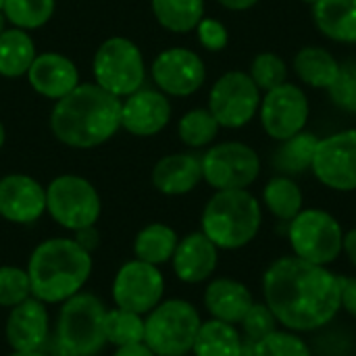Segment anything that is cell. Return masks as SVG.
I'll list each match as a JSON object with an SVG mask.
<instances>
[{
  "mask_svg": "<svg viewBox=\"0 0 356 356\" xmlns=\"http://www.w3.org/2000/svg\"><path fill=\"white\" fill-rule=\"evenodd\" d=\"M202 234L223 250L250 244L263 223L259 200L248 190H217L202 211Z\"/></svg>",
  "mask_w": 356,
  "mask_h": 356,
  "instance_id": "277c9868",
  "label": "cell"
},
{
  "mask_svg": "<svg viewBox=\"0 0 356 356\" xmlns=\"http://www.w3.org/2000/svg\"><path fill=\"white\" fill-rule=\"evenodd\" d=\"M144 330H146V325H144L142 315L123 311V309L106 311V317H104L106 344L111 342L117 348L129 346V344H140V342H144Z\"/></svg>",
  "mask_w": 356,
  "mask_h": 356,
  "instance_id": "4dcf8cb0",
  "label": "cell"
},
{
  "mask_svg": "<svg viewBox=\"0 0 356 356\" xmlns=\"http://www.w3.org/2000/svg\"><path fill=\"white\" fill-rule=\"evenodd\" d=\"M4 140H6V131H4V125L0 123V148L4 146Z\"/></svg>",
  "mask_w": 356,
  "mask_h": 356,
  "instance_id": "bcb514c9",
  "label": "cell"
},
{
  "mask_svg": "<svg viewBox=\"0 0 356 356\" xmlns=\"http://www.w3.org/2000/svg\"><path fill=\"white\" fill-rule=\"evenodd\" d=\"M327 94L338 108L356 115V63L340 65L338 77L327 88Z\"/></svg>",
  "mask_w": 356,
  "mask_h": 356,
  "instance_id": "8d00e7d4",
  "label": "cell"
},
{
  "mask_svg": "<svg viewBox=\"0 0 356 356\" xmlns=\"http://www.w3.org/2000/svg\"><path fill=\"white\" fill-rule=\"evenodd\" d=\"M192 353L194 356H244V340L236 325L211 319L200 325Z\"/></svg>",
  "mask_w": 356,
  "mask_h": 356,
  "instance_id": "d4e9b609",
  "label": "cell"
},
{
  "mask_svg": "<svg viewBox=\"0 0 356 356\" xmlns=\"http://www.w3.org/2000/svg\"><path fill=\"white\" fill-rule=\"evenodd\" d=\"M152 79L165 96H192L198 92L207 79V69L202 58L188 48L163 50L152 67Z\"/></svg>",
  "mask_w": 356,
  "mask_h": 356,
  "instance_id": "9a60e30c",
  "label": "cell"
},
{
  "mask_svg": "<svg viewBox=\"0 0 356 356\" xmlns=\"http://www.w3.org/2000/svg\"><path fill=\"white\" fill-rule=\"evenodd\" d=\"M50 129L65 146H100L121 129V98L98 83H79L56 100L50 113Z\"/></svg>",
  "mask_w": 356,
  "mask_h": 356,
  "instance_id": "7a4b0ae2",
  "label": "cell"
},
{
  "mask_svg": "<svg viewBox=\"0 0 356 356\" xmlns=\"http://www.w3.org/2000/svg\"><path fill=\"white\" fill-rule=\"evenodd\" d=\"M196 33H198V42L209 52H221L229 42L227 27L221 21L211 19V17H202V21L196 25Z\"/></svg>",
  "mask_w": 356,
  "mask_h": 356,
  "instance_id": "f35d334b",
  "label": "cell"
},
{
  "mask_svg": "<svg viewBox=\"0 0 356 356\" xmlns=\"http://www.w3.org/2000/svg\"><path fill=\"white\" fill-rule=\"evenodd\" d=\"M46 213V190L29 175L13 173L0 179V217L10 223H33Z\"/></svg>",
  "mask_w": 356,
  "mask_h": 356,
  "instance_id": "2e32d148",
  "label": "cell"
},
{
  "mask_svg": "<svg viewBox=\"0 0 356 356\" xmlns=\"http://www.w3.org/2000/svg\"><path fill=\"white\" fill-rule=\"evenodd\" d=\"M144 344L156 356H186L192 353L202 325L198 311L186 300L159 302L144 319Z\"/></svg>",
  "mask_w": 356,
  "mask_h": 356,
  "instance_id": "8992f818",
  "label": "cell"
},
{
  "mask_svg": "<svg viewBox=\"0 0 356 356\" xmlns=\"http://www.w3.org/2000/svg\"><path fill=\"white\" fill-rule=\"evenodd\" d=\"M106 309L94 294H75L63 302L56 321V348L60 356H96L106 344Z\"/></svg>",
  "mask_w": 356,
  "mask_h": 356,
  "instance_id": "5b68a950",
  "label": "cell"
},
{
  "mask_svg": "<svg viewBox=\"0 0 356 356\" xmlns=\"http://www.w3.org/2000/svg\"><path fill=\"white\" fill-rule=\"evenodd\" d=\"M342 309L356 319V277H340Z\"/></svg>",
  "mask_w": 356,
  "mask_h": 356,
  "instance_id": "ab89813d",
  "label": "cell"
},
{
  "mask_svg": "<svg viewBox=\"0 0 356 356\" xmlns=\"http://www.w3.org/2000/svg\"><path fill=\"white\" fill-rule=\"evenodd\" d=\"M171 261H173V271L181 282L200 284L215 273L219 261V248L202 232H194L177 242Z\"/></svg>",
  "mask_w": 356,
  "mask_h": 356,
  "instance_id": "ffe728a7",
  "label": "cell"
},
{
  "mask_svg": "<svg viewBox=\"0 0 356 356\" xmlns=\"http://www.w3.org/2000/svg\"><path fill=\"white\" fill-rule=\"evenodd\" d=\"M29 86L44 98L60 100L79 86V71L75 63L58 52L38 54L27 69Z\"/></svg>",
  "mask_w": 356,
  "mask_h": 356,
  "instance_id": "d6986e66",
  "label": "cell"
},
{
  "mask_svg": "<svg viewBox=\"0 0 356 356\" xmlns=\"http://www.w3.org/2000/svg\"><path fill=\"white\" fill-rule=\"evenodd\" d=\"M31 298V284L27 269L0 267V307L13 309Z\"/></svg>",
  "mask_w": 356,
  "mask_h": 356,
  "instance_id": "d590c367",
  "label": "cell"
},
{
  "mask_svg": "<svg viewBox=\"0 0 356 356\" xmlns=\"http://www.w3.org/2000/svg\"><path fill=\"white\" fill-rule=\"evenodd\" d=\"M340 63L332 52L321 46H305L294 56V73L311 88L327 90L338 77Z\"/></svg>",
  "mask_w": 356,
  "mask_h": 356,
  "instance_id": "cb8c5ba5",
  "label": "cell"
},
{
  "mask_svg": "<svg viewBox=\"0 0 356 356\" xmlns=\"http://www.w3.org/2000/svg\"><path fill=\"white\" fill-rule=\"evenodd\" d=\"M294 257L327 267L342 254L344 232L334 215L321 209H302L288 229Z\"/></svg>",
  "mask_w": 356,
  "mask_h": 356,
  "instance_id": "ba28073f",
  "label": "cell"
},
{
  "mask_svg": "<svg viewBox=\"0 0 356 356\" xmlns=\"http://www.w3.org/2000/svg\"><path fill=\"white\" fill-rule=\"evenodd\" d=\"M263 202L277 219L292 221L302 211V192L292 177L277 175L265 186Z\"/></svg>",
  "mask_w": 356,
  "mask_h": 356,
  "instance_id": "f546056e",
  "label": "cell"
},
{
  "mask_svg": "<svg viewBox=\"0 0 356 356\" xmlns=\"http://www.w3.org/2000/svg\"><path fill=\"white\" fill-rule=\"evenodd\" d=\"M177 234L163 223H150L146 225L134 242V252L138 261H144L148 265H163L173 259V252L177 248Z\"/></svg>",
  "mask_w": 356,
  "mask_h": 356,
  "instance_id": "4316f807",
  "label": "cell"
},
{
  "mask_svg": "<svg viewBox=\"0 0 356 356\" xmlns=\"http://www.w3.org/2000/svg\"><path fill=\"white\" fill-rule=\"evenodd\" d=\"M171 119V104L163 92L138 90L121 100V127L138 138L156 136Z\"/></svg>",
  "mask_w": 356,
  "mask_h": 356,
  "instance_id": "e0dca14e",
  "label": "cell"
},
{
  "mask_svg": "<svg viewBox=\"0 0 356 356\" xmlns=\"http://www.w3.org/2000/svg\"><path fill=\"white\" fill-rule=\"evenodd\" d=\"M46 211L65 229L96 225L102 204L96 188L79 175H58L46 188Z\"/></svg>",
  "mask_w": 356,
  "mask_h": 356,
  "instance_id": "9c48e42d",
  "label": "cell"
},
{
  "mask_svg": "<svg viewBox=\"0 0 356 356\" xmlns=\"http://www.w3.org/2000/svg\"><path fill=\"white\" fill-rule=\"evenodd\" d=\"M115 356H156L144 342L140 344H129V346H121L117 348Z\"/></svg>",
  "mask_w": 356,
  "mask_h": 356,
  "instance_id": "b9f144b4",
  "label": "cell"
},
{
  "mask_svg": "<svg viewBox=\"0 0 356 356\" xmlns=\"http://www.w3.org/2000/svg\"><path fill=\"white\" fill-rule=\"evenodd\" d=\"M302 2H305V4H311V6H315V4H317L319 0H302Z\"/></svg>",
  "mask_w": 356,
  "mask_h": 356,
  "instance_id": "c3c4849f",
  "label": "cell"
},
{
  "mask_svg": "<svg viewBox=\"0 0 356 356\" xmlns=\"http://www.w3.org/2000/svg\"><path fill=\"white\" fill-rule=\"evenodd\" d=\"M4 25H6V17H4V13L0 10V33L4 31Z\"/></svg>",
  "mask_w": 356,
  "mask_h": 356,
  "instance_id": "7dc6e473",
  "label": "cell"
},
{
  "mask_svg": "<svg viewBox=\"0 0 356 356\" xmlns=\"http://www.w3.org/2000/svg\"><path fill=\"white\" fill-rule=\"evenodd\" d=\"M254 305V298L250 290L236 280L219 277L213 280L204 292V307L211 313L213 319L238 325Z\"/></svg>",
  "mask_w": 356,
  "mask_h": 356,
  "instance_id": "44dd1931",
  "label": "cell"
},
{
  "mask_svg": "<svg viewBox=\"0 0 356 356\" xmlns=\"http://www.w3.org/2000/svg\"><path fill=\"white\" fill-rule=\"evenodd\" d=\"M261 106V90L248 73L229 71L221 75L209 94V111L221 127L240 129L248 125Z\"/></svg>",
  "mask_w": 356,
  "mask_h": 356,
  "instance_id": "8fae6325",
  "label": "cell"
},
{
  "mask_svg": "<svg viewBox=\"0 0 356 356\" xmlns=\"http://www.w3.org/2000/svg\"><path fill=\"white\" fill-rule=\"evenodd\" d=\"M35 44L25 29L13 27L0 33V75L21 77L27 75L35 58Z\"/></svg>",
  "mask_w": 356,
  "mask_h": 356,
  "instance_id": "484cf974",
  "label": "cell"
},
{
  "mask_svg": "<svg viewBox=\"0 0 356 356\" xmlns=\"http://www.w3.org/2000/svg\"><path fill=\"white\" fill-rule=\"evenodd\" d=\"M342 252L348 257V261L356 267V227L350 229L348 234H344V244H342Z\"/></svg>",
  "mask_w": 356,
  "mask_h": 356,
  "instance_id": "7bdbcfd3",
  "label": "cell"
},
{
  "mask_svg": "<svg viewBox=\"0 0 356 356\" xmlns=\"http://www.w3.org/2000/svg\"><path fill=\"white\" fill-rule=\"evenodd\" d=\"M311 171L325 188L336 192H355L356 129H344L319 140Z\"/></svg>",
  "mask_w": 356,
  "mask_h": 356,
  "instance_id": "4fadbf2b",
  "label": "cell"
},
{
  "mask_svg": "<svg viewBox=\"0 0 356 356\" xmlns=\"http://www.w3.org/2000/svg\"><path fill=\"white\" fill-rule=\"evenodd\" d=\"M48 330L50 321L46 305L38 298H27L10 309L4 334L13 353H27L42 350L48 340Z\"/></svg>",
  "mask_w": 356,
  "mask_h": 356,
  "instance_id": "ac0fdd59",
  "label": "cell"
},
{
  "mask_svg": "<svg viewBox=\"0 0 356 356\" xmlns=\"http://www.w3.org/2000/svg\"><path fill=\"white\" fill-rule=\"evenodd\" d=\"M319 140L321 138H317L315 134H311L307 129L284 140L282 146L277 148L275 156H273L275 167L288 177L309 171L313 167V159H315Z\"/></svg>",
  "mask_w": 356,
  "mask_h": 356,
  "instance_id": "83f0119b",
  "label": "cell"
},
{
  "mask_svg": "<svg viewBox=\"0 0 356 356\" xmlns=\"http://www.w3.org/2000/svg\"><path fill=\"white\" fill-rule=\"evenodd\" d=\"M92 273V254L75 240L52 238L42 242L29 257L27 275L31 296L44 305L65 302L79 294Z\"/></svg>",
  "mask_w": 356,
  "mask_h": 356,
  "instance_id": "3957f363",
  "label": "cell"
},
{
  "mask_svg": "<svg viewBox=\"0 0 356 356\" xmlns=\"http://www.w3.org/2000/svg\"><path fill=\"white\" fill-rule=\"evenodd\" d=\"M75 242H77L81 248H86L88 252H92V250L98 246V242H100V236H98L96 227L92 225V227H83V229L75 232Z\"/></svg>",
  "mask_w": 356,
  "mask_h": 356,
  "instance_id": "60d3db41",
  "label": "cell"
},
{
  "mask_svg": "<svg viewBox=\"0 0 356 356\" xmlns=\"http://www.w3.org/2000/svg\"><path fill=\"white\" fill-rule=\"evenodd\" d=\"M252 356H313L307 342L296 336V332L275 330L261 342L252 346Z\"/></svg>",
  "mask_w": 356,
  "mask_h": 356,
  "instance_id": "e575fe53",
  "label": "cell"
},
{
  "mask_svg": "<svg viewBox=\"0 0 356 356\" xmlns=\"http://www.w3.org/2000/svg\"><path fill=\"white\" fill-rule=\"evenodd\" d=\"M2 4H4V0H0V10H2Z\"/></svg>",
  "mask_w": 356,
  "mask_h": 356,
  "instance_id": "681fc988",
  "label": "cell"
},
{
  "mask_svg": "<svg viewBox=\"0 0 356 356\" xmlns=\"http://www.w3.org/2000/svg\"><path fill=\"white\" fill-rule=\"evenodd\" d=\"M309 100L302 88L294 83H282L261 98L259 117L265 134L277 142H284L307 127Z\"/></svg>",
  "mask_w": 356,
  "mask_h": 356,
  "instance_id": "7c38bea8",
  "label": "cell"
},
{
  "mask_svg": "<svg viewBox=\"0 0 356 356\" xmlns=\"http://www.w3.org/2000/svg\"><path fill=\"white\" fill-rule=\"evenodd\" d=\"M319 31L342 44H356V0H319L313 6Z\"/></svg>",
  "mask_w": 356,
  "mask_h": 356,
  "instance_id": "603a6c76",
  "label": "cell"
},
{
  "mask_svg": "<svg viewBox=\"0 0 356 356\" xmlns=\"http://www.w3.org/2000/svg\"><path fill=\"white\" fill-rule=\"evenodd\" d=\"M10 356H48V355H44L42 350H27V353H13Z\"/></svg>",
  "mask_w": 356,
  "mask_h": 356,
  "instance_id": "f6af8a7d",
  "label": "cell"
},
{
  "mask_svg": "<svg viewBox=\"0 0 356 356\" xmlns=\"http://www.w3.org/2000/svg\"><path fill=\"white\" fill-rule=\"evenodd\" d=\"M221 6L229 8V10H248L254 4H259L261 0H217Z\"/></svg>",
  "mask_w": 356,
  "mask_h": 356,
  "instance_id": "ee69618b",
  "label": "cell"
},
{
  "mask_svg": "<svg viewBox=\"0 0 356 356\" xmlns=\"http://www.w3.org/2000/svg\"><path fill=\"white\" fill-rule=\"evenodd\" d=\"M240 325H242V332H244V342L254 346L257 342H261L263 338H267L269 334H273L277 330L275 327L277 319L273 317V313L269 311L267 305H257L254 302Z\"/></svg>",
  "mask_w": 356,
  "mask_h": 356,
  "instance_id": "74e56055",
  "label": "cell"
},
{
  "mask_svg": "<svg viewBox=\"0 0 356 356\" xmlns=\"http://www.w3.org/2000/svg\"><path fill=\"white\" fill-rule=\"evenodd\" d=\"M202 179L215 190H248L261 173L259 154L242 142H223L204 152Z\"/></svg>",
  "mask_w": 356,
  "mask_h": 356,
  "instance_id": "30bf717a",
  "label": "cell"
},
{
  "mask_svg": "<svg viewBox=\"0 0 356 356\" xmlns=\"http://www.w3.org/2000/svg\"><path fill=\"white\" fill-rule=\"evenodd\" d=\"M165 280L159 267L148 265L144 261H129L125 263L113 282V298L117 309L131 311L138 315L150 313L163 298Z\"/></svg>",
  "mask_w": 356,
  "mask_h": 356,
  "instance_id": "5bb4252c",
  "label": "cell"
},
{
  "mask_svg": "<svg viewBox=\"0 0 356 356\" xmlns=\"http://www.w3.org/2000/svg\"><path fill=\"white\" fill-rule=\"evenodd\" d=\"M92 71L96 83L117 98L138 92L146 79L144 56L127 38H108L94 54Z\"/></svg>",
  "mask_w": 356,
  "mask_h": 356,
  "instance_id": "52a82bcc",
  "label": "cell"
},
{
  "mask_svg": "<svg viewBox=\"0 0 356 356\" xmlns=\"http://www.w3.org/2000/svg\"><path fill=\"white\" fill-rule=\"evenodd\" d=\"M202 181V163L192 154L163 156L152 169V184L165 196H181Z\"/></svg>",
  "mask_w": 356,
  "mask_h": 356,
  "instance_id": "7402d4cb",
  "label": "cell"
},
{
  "mask_svg": "<svg viewBox=\"0 0 356 356\" xmlns=\"http://www.w3.org/2000/svg\"><path fill=\"white\" fill-rule=\"evenodd\" d=\"M219 127L221 125L217 123V119L213 117L209 108H194L179 119L177 134L186 146L202 148V146H209L217 138Z\"/></svg>",
  "mask_w": 356,
  "mask_h": 356,
  "instance_id": "d6a6232c",
  "label": "cell"
},
{
  "mask_svg": "<svg viewBox=\"0 0 356 356\" xmlns=\"http://www.w3.org/2000/svg\"><path fill=\"white\" fill-rule=\"evenodd\" d=\"M152 13L161 27L173 33H188L204 17V0H152Z\"/></svg>",
  "mask_w": 356,
  "mask_h": 356,
  "instance_id": "f1b7e54d",
  "label": "cell"
},
{
  "mask_svg": "<svg viewBox=\"0 0 356 356\" xmlns=\"http://www.w3.org/2000/svg\"><path fill=\"white\" fill-rule=\"evenodd\" d=\"M265 305L290 332H315L342 309L340 277L298 257L275 261L263 275Z\"/></svg>",
  "mask_w": 356,
  "mask_h": 356,
  "instance_id": "6da1fadb",
  "label": "cell"
},
{
  "mask_svg": "<svg viewBox=\"0 0 356 356\" xmlns=\"http://www.w3.org/2000/svg\"><path fill=\"white\" fill-rule=\"evenodd\" d=\"M2 13L19 29H38L54 15V0H4Z\"/></svg>",
  "mask_w": 356,
  "mask_h": 356,
  "instance_id": "1f68e13d",
  "label": "cell"
},
{
  "mask_svg": "<svg viewBox=\"0 0 356 356\" xmlns=\"http://www.w3.org/2000/svg\"><path fill=\"white\" fill-rule=\"evenodd\" d=\"M248 75L261 92H269L288 81V65L275 52H261L254 56Z\"/></svg>",
  "mask_w": 356,
  "mask_h": 356,
  "instance_id": "836d02e7",
  "label": "cell"
}]
</instances>
